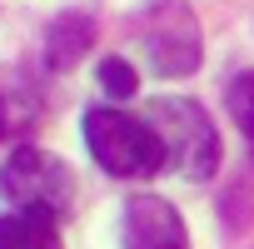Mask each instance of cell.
Here are the masks:
<instances>
[{
    "label": "cell",
    "instance_id": "3",
    "mask_svg": "<svg viewBox=\"0 0 254 249\" xmlns=\"http://www.w3.org/2000/svg\"><path fill=\"white\" fill-rule=\"evenodd\" d=\"M140 50L160 80H185L199 70V20L185 0H155L140 15Z\"/></svg>",
    "mask_w": 254,
    "mask_h": 249
},
{
    "label": "cell",
    "instance_id": "9",
    "mask_svg": "<svg viewBox=\"0 0 254 249\" xmlns=\"http://www.w3.org/2000/svg\"><path fill=\"white\" fill-rule=\"evenodd\" d=\"M100 85H105V95L110 100H130L135 90H140V75H135V65L130 60H100Z\"/></svg>",
    "mask_w": 254,
    "mask_h": 249
},
{
    "label": "cell",
    "instance_id": "5",
    "mask_svg": "<svg viewBox=\"0 0 254 249\" xmlns=\"http://www.w3.org/2000/svg\"><path fill=\"white\" fill-rule=\"evenodd\" d=\"M120 234H125V249H190V234H185L180 209L170 199H160V194L125 199Z\"/></svg>",
    "mask_w": 254,
    "mask_h": 249
},
{
    "label": "cell",
    "instance_id": "7",
    "mask_svg": "<svg viewBox=\"0 0 254 249\" xmlns=\"http://www.w3.org/2000/svg\"><path fill=\"white\" fill-rule=\"evenodd\" d=\"M0 249H60V229L50 214L10 209L0 214Z\"/></svg>",
    "mask_w": 254,
    "mask_h": 249
},
{
    "label": "cell",
    "instance_id": "2",
    "mask_svg": "<svg viewBox=\"0 0 254 249\" xmlns=\"http://www.w3.org/2000/svg\"><path fill=\"white\" fill-rule=\"evenodd\" d=\"M150 124L160 135L165 150V170H175L180 180H214L219 170V135H214V120L185 100V95H165L150 105Z\"/></svg>",
    "mask_w": 254,
    "mask_h": 249
},
{
    "label": "cell",
    "instance_id": "6",
    "mask_svg": "<svg viewBox=\"0 0 254 249\" xmlns=\"http://www.w3.org/2000/svg\"><path fill=\"white\" fill-rule=\"evenodd\" d=\"M90 45H95V20L85 10H65V15H55L45 25V60H50V70H70Z\"/></svg>",
    "mask_w": 254,
    "mask_h": 249
},
{
    "label": "cell",
    "instance_id": "10",
    "mask_svg": "<svg viewBox=\"0 0 254 249\" xmlns=\"http://www.w3.org/2000/svg\"><path fill=\"white\" fill-rule=\"evenodd\" d=\"M0 135H5V95H0Z\"/></svg>",
    "mask_w": 254,
    "mask_h": 249
},
{
    "label": "cell",
    "instance_id": "8",
    "mask_svg": "<svg viewBox=\"0 0 254 249\" xmlns=\"http://www.w3.org/2000/svg\"><path fill=\"white\" fill-rule=\"evenodd\" d=\"M224 105H229L239 135L249 140V155H254V70H244V75H234L224 85Z\"/></svg>",
    "mask_w": 254,
    "mask_h": 249
},
{
    "label": "cell",
    "instance_id": "4",
    "mask_svg": "<svg viewBox=\"0 0 254 249\" xmlns=\"http://www.w3.org/2000/svg\"><path fill=\"white\" fill-rule=\"evenodd\" d=\"M0 189H5V199L15 209H35V214H50V219L70 214V204H75V175L55 155H45L35 145H20L5 160V170H0Z\"/></svg>",
    "mask_w": 254,
    "mask_h": 249
},
{
    "label": "cell",
    "instance_id": "1",
    "mask_svg": "<svg viewBox=\"0 0 254 249\" xmlns=\"http://www.w3.org/2000/svg\"><path fill=\"white\" fill-rule=\"evenodd\" d=\"M80 124H85V150H90V160L105 175L150 180V175L165 170V150H160V135H155L150 120L110 110V105H95V110H85Z\"/></svg>",
    "mask_w": 254,
    "mask_h": 249
}]
</instances>
